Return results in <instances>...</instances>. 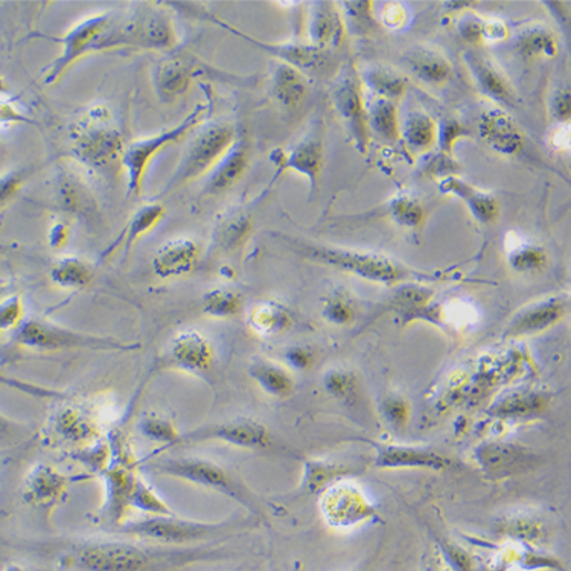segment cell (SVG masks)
<instances>
[{
    "label": "cell",
    "instance_id": "1",
    "mask_svg": "<svg viewBox=\"0 0 571 571\" xmlns=\"http://www.w3.org/2000/svg\"><path fill=\"white\" fill-rule=\"evenodd\" d=\"M211 552L201 548H154L127 541H84L61 554V564L76 571H180Z\"/></svg>",
    "mask_w": 571,
    "mask_h": 571
},
{
    "label": "cell",
    "instance_id": "2",
    "mask_svg": "<svg viewBox=\"0 0 571 571\" xmlns=\"http://www.w3.org/2000/svg\"><path fill=\"white\" fill-rule=\"evenodd\" d=\"M278 238L305 260L332 267V269L353 274V277L364 279V281L381 283L385 287H397L413 282V278H417V273L413 274L412 270L407 269L400 262L393 261L392 258L385 257V254L332 248V246L315 244V242L295 240V238L283 236H278Z\"/></svg>",
    "mask_w": 571,
    "mask_h": 571
},
{
    "label": "cell",
    "instance_id": "3",
    "mask_svg": "<svg viewBox=\"0 0 571 571\" xmlns=\"http://www.w3.org/2000/svg\"><path fill=\"white\" fill-rule=\"evenodd\" d=\"M69 141L73 158L94 171H104L118 160L121 162L126 150L124 136L114 124L109 107L102 104L89 107L72 124Z\"/></svg>",
    "mask_w": 571,
    "mask_h": 571
},
{
    "label": "cell",
    "instance_id": "4",
    "mask_svg": "<svg viewBox=\"0 0 571 571\" xmlns=\"http://www.w3.org/2000/svg\"><path fill=\"white\" fill-rule=\"evenodd\" d=\"M147 462V460H143ZM147 470L153 474L182 480L196 487L211 489L219 494L236 500L250 512L260 513V501L241 480L230 474L226 468L212 460L196 455H172V458L150 459Z\"/></svg>",
    "mask_w": 571,
    "mask_h": 571
},
{
    "label": "cell",
    "instance_id": "5",
    "mask_svg": "<svg viewBox=\"0 0 571 571\" xmlns=\"http://www.w3.org/2000/svg\"><path fill=\"white\" fill-rule=\"evenodd\" d=\"M241 525L240 521H221V523H207V521L179 519L172 515L147 517V519L126 521L119 533L134 537L136 540L158 542L170 548H188L200 542L216 540L228 535L230 530Z\"/></svg>",
    "mask_w": 571,
    "mask_h": 571
},
{
    "label": "cell",
    "instance_id": "6",
    "mask_svg": "<svg viewBox=\"0 0 571 571\" xmlns=\"http://www.w3.org/2000/svg\"><path fill=\"white\" fill-rule=\"evenodd\" d=\"M138 10L114 19L107 51L117 48H138L148 51H171L179 43L174 22L158 6L141 3Z\"/></svg>",
    "mask_w": 571,
    "mask_h": 571
},
{
    "label": "cell",
    "instance_id": "7",
    "mask_svg": "<svg viewBox=\"0 0 571 571\" xmlns=\"http://www.w3.org/2000/svg\"><path fill=\"white\" fill-rule=\"evenodd\" d=\"M16 340L24 348L42 352H133L141 349L139 343L122 342L113 337L88 334V332L71 330L43 319H30L20 324Z\"/></svg>",
    "mask_w": 571,
    "mask_h": 571
},
{
    "label": "cell",
    "instance_id": "8",
    "mask_svg": "<svg viewBox=\"0 0 571 571\" xmlns=\"http://www.w3.org/2000/svg\"><path fill=\"white\" fill-rule=\"evenodd\" d=\"M236 141V127L229 122L213 121L204 124L184 150L182 160L160 196L171 194L183 184L209 174Z\"/></svg>",
    "mask_w": 571,
    "mask_h": 571
},
{
    "label": "cell",
    "instance_id": "9",
    "mask_svg": "<svg viewBox=\"0 0 571 571\" xmlns=\"http://www.w3.org/2000/svg\"><path fill=\"white\" fill-rule=\"evenodd\" d=\"M209 112H211V98H208L204 104L203 102L197 104L194 110L180 124L126 146L121 158V167L124 168L127 174V192H129V196L138 197L141 194L148 167L151 166L156 156L162 153L172 143L182 141L184 136L203 126Z\"/></svg>",
    "mask_w": 571,
    "mask_h": 571
},
{
    "label": "cell",
    "instance_id": "10",
    "mask_svg": "<svg viewBox=\"0 0 571 571\" xmlns=\"http://www.w3.org/2000/svg\"><path fill=\"white\" fill-rule=\"evenodd\" d=\"M114 19H117V16L112 12H98V14L80 20V22L73 24L71 30L66 32L64 37L56 40L61 44V53L59 59L53 61L44 81L48 84H53L78 60L84 59L89 53L107 51V43H109Z\"/></svg>",
    "mask_w": 571,
    "mask_h": 571
},
{
    "label": "cell",
    "instance_id": "11",
    "mask_svg": "<svg viewBox=\"0 0 571 571\" xmlns=\"http://www.w3.org/2000/svg\"><path fill=\"white\" fill-rule=\"evenodd\" d=\"M332 104L347 126L353 146L360 154L368 156L371 147V131L368 126V104L360 73L351 63L340 66L331 89Z\"/></svg>",
    "mask_w": 571,
    "mask_h": 571
},
{
    "label": "cell",
    "instance_id": "12",
    "mask_svg": "<svg viewBox=\"0 0 571 571\" xmlns=\"http://www.w3.org/2000/svg\"><path fill=\"white\" fill-rule=\"evenodd\" d=\"M220 442L244 450H267L271 447L270 431L260 421L250 418H236L197 427L180 437L176 447L199 445V443Z\"/></svg>",
    "mask_w": 571,
    "mask_h": 571
},
{
    "label": "cell",
    "instance_id": "13",
    "mask_svg": "<svg viewBox=\"0 0 571 571\" xmlns=\"http://www.w3.org/2000/svg\"><path fill=\"white\" fill-rule=\"evenodd\" d=\"M212 20L217 24H220V27H223L224 30L241 37L242 40L261 49V51L277 57L281 63L293 66L294 69L301 71L305 77H328L331 76V72H334V76L339 72L340 66L337 63V57L332 51L312 47L310 43L260 42V40L252 39V37L236 30V28L229 27L228 23L221 22L219 19Z\"/></svg>",
    "mask_w": 571,
    "mask_h": 571
},
{
    "label": "cell",
    "instance_id": "14",
    "mask_svg": "<svg viewBox=\"0 0 571 571\" xmlns=\"http://www.w3.org/2000/svg\"><path fill=\"white\" fill-rule=\"evenodd\" d=\"M480 470L491 479H509L528 474L540 463V455L520 443L487 441L474 450Z\"/></svg>",
    "mask_w": 571,
    "mask_h": 571
},
{
    "label": "cell",
    "instance_id": "15",
    "mask_svg": "<svg viewBox=\"0 0 571 571\" xmlns=\"http://www.w3.org/2000/svg\"><path fill=\"white\" fill-rule=\"evenodd\" d=\"M213 364H216V349L211 340L196 330L177 332L159 361L162 369L200 377L211 372Z\"/></svg>",
    "mask_w": 571,
    "mask_h": 571
},
{
    "label": "cell",
    "instance_id": "16",
    "mask_svg": "<svg viewBox=\"0 0 571 571\" xmlns=\"http://www.w3.org/2000/svg\"><path fill=\"white\" fill-rule=\"evenodd\" d=\"M569 310L570 298L567 294H553L530 303L512 315L504 328L503 337L521 339V337L541 334L561 323L569 314Z\"/></svg>",
    "mask_w": 571,
    "mask_h": 571
},
{
    "label": "cell",
    "instance_id": "17",
    "mask_svg": "<svg viewBox=\"0 0 571 571\" xmlns=\"http://www.w3.org/2000/svg\"><path fill=\"white\" fill-rule=\"evenodd\" d=\"M104 479L106 500L101 519L110 528H121L126 523L127 512L131 509V494L139 475L134 467L124 459H119L101 472Z\"/></svg>",
    "mask_w": 571,
    "mask_h": 571
},
{
    "label": "cell",
    "instance_id": "18",
    "mask_svg": "<svg viewBox=\"0 0 571 571\" xmlns=\"http://www.w3.org/2000/svg\"><path fill=\"white\" fill-rule=\"evenodd\" d=\"M271 160L281 171L290 170L307 177L311 184V194H314L323 170V139L320 129L311 131L287 151H274Z\"/></svg>",
    "mask_w": 571,
    "mask_h": 571
},
{
    "label": "cell",
    "instance_id": "19",
    "mask_svg": "<svg viewBox=\"0 0 571 571\" xmlns=\"http://www.w3.org/2000/svg\"><path fill=\"white\" fill-rule=\"evenodd\" d=\"M375 467L380 470L447 471L454 467V462L430 448L385 443L377 445Z\"/></svg>",
    "mask_w": 571,
    "mask_h": 571
},
{
    "label": "cell",
    "instance_id": "20",
    "mask_svg": "<svg viewBox=\"0 0 571 571\" xmlns=\"http://www.w3.org/2000/svg\"><path fill=\"white\" fill-rule=\"evenodd\" d=\"M71 487V479L49 463H37L23 480L22 499L36 508L59 503Z\"/></svg>",
    "mask_w": 571,
    "mask_h": 571
},
{
    "label": "cell",
    "instance_id": "21",
    "mask_svg": "<svg viewBox=\"0 0 571 571\" xmlns=\"http://www.w3.org/2000/svg\"><path fill=\"white\" fill-rule=\"evenodd\" d=\"M479 134L492 150L507 158L519 154L524 147L523 133L503 109H489L482 113Z\"/></svg>",
    "mask_w": 571,
    "mask_h": 571
},
{
    "label": "cell",
    "instance_id": "22",
    "mask_svg": "<svg viewBox=\"0 0 571 571\" xmlns=\"http://www.w3.org/2000/svg\"><path fill=\"white\" fill-rule=\"evenodd\" d=\"M201 248L191 238H176L156 252L153 271L160 279L183 278L199 266Z\"/></svg>",
    "mask_w": 571,
    "mask_h": 571
},
{
    "label": "cell",
    "instance_id": "23",
    "mask_svg": "<svg viewBox=\"0 0 571 571\" xmlns=\"http://www.w3.org/2000/svg\"><path fill=\"white\" fill-rule=\"evenodd\" d=\"M462 57L472 78H474L475 84L487 97L501 106H515V90H513L504 73L492 63L491 59L471 48L467 49Z\"/></svg>",
    "mask_w": 571,
    "mask_h": 571
},
{
    "label": "cell",
    "instance_id": "24",
    "mask_svg": "<svg viewBox=\"0 0 571 571\" xmlns=\"http://www.w3.org/2000/svg\"><path fill=\"white\" fill-rule=\"evenodd\" d=\"M347 36L342 10L335 2H314L308 18V40L320 49L339 48Z\"/></svg>",
    "mask_w": 571,
    "mask_h": 571
},
{
    "label": "cell",
    "instance_id": "25",
    "mask_svg": "<svg viewBox=\"0 0 571 571\" xmlns=\"http://www.w3.org/2000/svg\"><path fill=\"white\" fill-rule=\"evenodd\" d=\"M322 507H327L324 515L337 524H351L368 519L371 515V504L361 494L360 489L335 484L323 495Z\"/></svg>",
    "mask_w": 571,
    "mask_h": 571
},
{
    "label": "cell",
    "instance_id": "26",
    "mask_svg": "<svg viewBox=\"0 0 571 571\" xmlns=\"http://www.w3.org/2000/svg\"><path fill=\"white\" fill-rule=\"evenodd\" d=\"M52 430L66 442H94L100 439L101 429L97 417L84 407L61 405L52 417Z\"/></svg>",
    "mask_w": 571,
    "mask_h": 571
},
{
    "label": "cell",
    "instance_id": "27",
    "mask_svg": "<svg viewBox=\"0 0 571 571\" xmlns=\"http://www.w3.org/2000/svg\"><path fill=\"white\" fill-rule=\"evenodd\" d=\"M439 188L445 194L458 197L467 204L472 219L482 224L495 223L500 216V203L491 192L472 187L458 176L445 177L439 180Z\"/></svg>",
    "mask_w": 571,
    "mask_h": 571
},
{
    "label": "cell",
    "instance_id": "28",
    "mask_svg": "<svg viewBox=\"0 0 571 571\" xmlns=\"http://www.w3.org/2000/svg\"><path fill=\"white\" fill-rule=\"evenodd\" d=\"M249 160L248 143L242 139H237L223 159L209 172L204 191L208 194L219 196L236 187L248 171Z\"/></svg>",
    "mask_w": 571,
    "mask_h": 571
},
{
    "label": "cell",
    "instance_id": "29",
    "mask_svg": "<svg viewBox=\"0 0 571 571\" xmlns=\"http://www.w3.org/2000/svg\"><path fill=\"white\" fill-rule=\"evenodd\" d=\"M194 63L184 57H171L154 72V88L160 100L171 102L182 97L196 77Z\"/></svg>",
    "mask_w": 571,
    "mask_h": 571
},
{
    "label": "cell",
    "instance_id": "30",
    "mask_svg": "<svg viewBox=\"0 0 571 571\" xmlns=\"http://www.w3.org/2000/svg\"><path fill=\"white\" fill-rule=\"evenodd\" d=\"M310 92V83L308 77L301 71L294 69L293 66L274 63L271 69V93L277 101L286 109H295L301 106Z\"/></svg>",
    "mask_w": 571,
    "mask_h": 571
},
{
    "label": "cell",
    "instance_id": "31",
    "mask_svg": "<svg viewBox=\"0 0 571 571\" xmlns=\"http://www.w3.org/2000/svg\"><path fill=\"white\" fill-rule=\"evenodd\" d=\"M404 61L410 71L425 84H443L453 76V64L437 49L413 47L405 53Z\"/></svg>",
    "mask_w": 571,
    "mask_h": 571
},
{
    "label": "cell",
    "instance_id": "32",
    "mask_svg": "<svg viewBox=\"0 0 571 571\" xmlns=\"http://www.w3.org/2000/svg\"><path fill=\"white\" fill-rule=\"evenodd\" d=\"M166 213L167 209L163 208L162 204H143L142 208H139L138 211L130 217L129 223H127L124 230H122L121 236L117 238V241L102 253V260L112 257L114 250L121 248V246H124L126 253L130 252L136 242L141 240L142 237H146L147 233H150L151 230L163 220Z\"/></svg>",
    "mask_w": 571,
    "mask_h": 571
},
{
    "label": "cell",
    "instance_id": "33",
    "mask_svg": "<svg viewBox=\"0 0 571 571\" xmlns=\"http://www.w3.org/2000/svg\"><path fill=\"white\" fill-rule=\"evenodd\" d=\"M401 139L418 154H429L438 147L439 124L429 113L413 110L401 122Z\"/></svg>",
    "mask_w": 571,
    "mask_h": 571
},
{
    "label": "cell",
    "instance_id": "34",
    "mask_svg": "<svg viewBox=\"0 0 571 571\" xmlns=\"http://www.w3.org/2000/svg\"><path fill=\"white\" fill-rule=\"evenodd\" d=\"M513 47L528 60L553 59L560 52L557 36L542 23H530L521 28L513 39Z\"/></svg>",
    "mask_w": 571,
    "mask_h": 571
},
{
    "label": "cell",
    "instance_id": "35",
    "mask_svg": "<svg viewBox=\"0 0 571 571\" xmlns=\"http://www.w3.org/2000/svg\"><path fill=\"white\" fill-rule=\"evenodd\" d=\"M249 373L267 395L279 400L293 395V375L283 365L267 359H254L250 364Z\"/></svg>",
    "mask_w": 571,
    "mask_h": 571
},
{
    "label": "cell",
    "instance_id": "36",
    "mask_svg": "<svg viewBox=\"0 0 571 571\" xmlns=\"http://www.w3.org/2000/svg\"><path fill=\"white\" fill-rule=\"evenodd\" d=\"M361 83L368 86L377 98L397 102L404 97L409 80L389 66L373 64L361 72Z\"/></svg>",
    "mask_w": 571,
    "mask_h": 571
},
{
    "label": "cell",
    "instance_id": "37",
    "mask_svg": "<svg viewBox=\"0 0 571 571\" xmlns=\"http://www.w3.org/2000/svg\"><path fill=\"white\" fill-rule=\"evenodd\" d=\"M252 228L253 223L248 213L230 211L217 221L213 242L224 252H236L248 241Z\"/></svg>",
    "mask_w": 571,
    "mask_h": 571
},
{
    "label": "cell",
    "instance_id": "38",
    "mask_svg": "<svg viewBox=\"0 0 571 571\" xmlns=\"http://www.w3.org/2000/svg\"><path fill=\"white\" fill-rule=\"evenodd\" d=\"M250 330L262 337L282 334L291 327L293 319L286 307L278 302H260L248 314Z\"/></svg>",
    "mask_w": 571,
    "mask_h": 571
},
{
    "label": "cell",
    "instance_id": "39",
    "mask_svg": "<svg viewBox=\"0 0 571 571\" xmlns=\"http://www.w3.org/2000/svg\"><path fill=\"white\" fill-rule=\"evenodd\" d=\"M368 126L371 136L375 134L385 142L401 139V119L397 102L373 98L368 104Z\"/></svg>",
    "mask_w": 571,
    "mask_h": 571
},
{
    "label": "cell",
    "instance_id": "40",
    "mask_svg": "<svg viewBox=\"0 0 571 571\" xmlns=\"http://www.w3.org/2000/svg\"><path fill=\"white\" fill-rule=\"evenodd\" d=\"M549 404L548 395L535 390L513 392L512 395L503 398L492 407L491 414L494 418H525L541 413Z\"/></svg>",
    "mask_w": 571,
    "mask_h": 571
},
{
    "label": "cell",
    "instance_id": "41",
    "mask_svg": "<svg viewBox=\"0 0 571 571\" xmlns=\"http://www.w3.org/2000/svg\"><path fill=\"white\" fill-rule=\"evenodd\" d=\"M51 279L60 289L83 290L92 283L93 270L80 258L64 257L53 264Z\"/></svg>",
    "mask_w": 571,
    "mask_h": 571
},
{
    "label": "cell",
    "instance_id": "42",
    "mask_svg": "<svg viewBox=\"0 0 571 571\" xmlns=\"http://www.w3.org/2000/svg\"><path fill=\"white\" fill-rule=\"evenodd\" d=\"M431 293L427 287L418 286V283H402L401 289L397 291L395 298H393V307L400 312L402 318H421L427 312V315L434 314L433 308H431Z\"/></svg>",
    "mask_w": 571,
    "mask_h": 571
},
{
    "label": "cell",
    "instance_id": "43",
    "mask_svg": "<svg viewBox=\"0 0 571 571\" xmlns=\"http://www.w3.org/2000/svg\"><path fill=\"white\" fill-rule=\"evenodd\" d=\"M139 431H141L143 437L150 439V441L163 443V447L160 448L159 451H167L170 450V448H174L177 441L182 437V433L177 430L171 419L158 413L143 414L141 422H139Z\"/></svg>",
    "mask_w": 571,
    "mask_h": 571
},
{
    "label": "cell",
    "instance_id": "44",
    "mask_svg": "<svg viewBox=\"0 0 571 571\" xmlns=\"http://www.w3.org/2000/svg\"><path fill=\"white\" fill-rule=\"evenodd\" d=\"M242 310V298L237 291L213 289L203 295V312L213 319L236 318Z\"/></svg>",
    "mask_w": 571,
    "mask_h": 571
},
{
    "label": "cell",
    "instance_id": "45",
    "mask_svg": "<svg viewBox=\"0 0 571 571\" xmlns=\"http://www.w3.org/2000/svg\"><path fill=\"white\" fill-rule=\"evenodd\" d=\"M389 216L401 228L418 229L425 221V209L414 197L401 194L390 201Z\"/></svg>",
    "mask_w": 571,
    "mask_h": 571
},
{
    "label": "cell",
    "instance_id": "46",
    "mask_svg": "<svg viewBox=\"0 0 571 571\" xmlns=\"http://www.w3.org/2000/svg\"><path fill=\"white\" fill-rule=\"evenodd\" d=\"M342 11L347 32L355 36H368L377 27V19L373 16V3L368 2H343L339 3Z\"/></svg>",
    "mask_w": 571,
    "mask_h": 571
},
{
    "label": "cell",
    "instance_id": "47",
    "mask_svg": "<svg viewBox=\"0 0 571 571\" xmlns=\"http://www.w3.org/2000/svg\"><path fill=\"white\" fill-rule=\"evenodd\" d=\"M509 266L519 273H537L548 264V253L541 246L532 244L528 240L521 242L519 248L507 253Z\"/></svg>",
    "mask_w": 571,
    "mask_h": 571
},
{
    "label": "cell",
    "instance_id": "48",
    "mask_svg": "<svg viewBox=\"0 0 571 571\" xmlns=\"http://www.w3.org/2000/svg\"><path fill=\"white\" fill-rule=\"evenodd\" d=\"M131 508L138 509L148 517L172 515L171 508L142 478L138 479L131 494Z\"/></svg>",
    "mask_w": 571,
    "mask_h": 571
},
{
    "label": "cell",
    "instance_id": "49",
    "mask_svg": "<svg viewBox=\"0 0 571 571\" xmlns=\"http://www.w3.org/2000/svg\"><path fill=\"white\" fill-rule=\"evenodd\" d=\"M78 180L72 177H64L63 184L60 188L61 204L66 211L84 213L92 207V200L83 187L77 183Z\"/></svg>",
    "mask_w": 571,
    "mask_h": 571
},
{
    "label": "cell",
    "instance_id": "50",
    "mask_svg": "<svg viewBox=\"0 0 571 571\" xmlns=\"http://www.w3.org/2000/svg\"><path fill=\"white\" fill-rule=\"evenodd\" d=\"M424 171L427 176L434 177V179H445V177L458 176L462 171L454 154L442 153V151H431L427 158Z\"/></svg>",
    "mask_w": 571,
    "mask_h": 571
},
{
    "label": "cell",
    "instance_id": "51",
    "mask_svg": "<svg viewBox=\"0 0 571 571\" xmlns=\"http://www.w3.org/2000/svg\"><path fill=\"white\" fill-rule=\"evenodd\" d=\"M483 22L484 19L474 12H465L458 20V34L463 42L471 44V47H480L483 44Z\"/></svg>",
    "mask_w": 571,
    "mask_h": 571
},
{
    "label": "cell",
    "instance_id": "52",
    "mask_svg": "<svg viewBox=\"0 0 571 571\" xmlns=\"http://www.w3.org/2000/svg\"><path fill=\"white\" fill-rule=\"evenodd\" d=\"M465 136H470V131L467 130L465 126L460 124L455 119H448L442 126L439 124V151L453 156L455 142L459 139L465 138Z\"/></svg>",
    "mask_w": 571,
    "mask_h": 571
},
{
    "label": "cell",
    "instance_id": "53",
    "mask_svg": "<svg viewBox=\"0 0 571 571\" xmlns=\"http://www.w3.org/2000/svg\"><path fill=\"white\" fill-rule=\"evenodd\" d=\"M323 315L332 323L347 324L352 322L355 310H353L352 303L347 298L334 294L324 303Z\"/></svg>",
    "mask_w": 571,
    "mask_h": 571
},
{
    "label": "cell",
    "instance_id": "54",
    "mask_svg": "<svg viewBox=\"0 0 571 571\" xmlns=\"http://www.w3.org/2000/svg\"><path fill=\"white\" fill-rule=\"evenodd\" d=\"M23 303L19 295H12L0 303V332L19 328L22 324Z\"/></svg>",
    "mask_w": 571,
    "mask_h": 571
},
{
    "label": "cell",
    "instance_id": "55",
    "mask_svg": "<svg viewBox=\"0 0 571 571\" xmlns=\"http://www.w3.org/2000/svg\"><path fill=\"white\" fill-rule=\"evenodd\" d=\"M550 114L558 124H570L571 93L569 88L558 89L549 102Z\"/></svg>",
    "mask_w": 571,
    "mask_h": 571
},
{
    "label": "cell",
    "instance_id": "56",
    "mask_svg": "<svg viewBox=\"0 0 571 571\" xmlns=\"http://www.w3.org/2000/svg\"><path fill=\"white\" fill-rule=\"evenodd\" d=\"M380 22L389 30L398 31L409 22V11L400 2H389L381 8Z\"/></svg>",
    "mask_w": 571,
    "mask_h": 571
},
{
    "label": "cell",
    "instance_id": "57",
    "mask_svg": "<svg viewBox=\"0 0 571 571\" xmlns=\"http://www.w3.org/2000/svg\"><path fill=\"white\" fill-rule=\"evenodd\" d=\"M30 430L14 419L0 413V443H18L28 437Z\"/></svg>",
    "mask_w": 571,
    "mask_h": 571
},
{
    "label": "cell",
    "instance_id": "58",
    "mask_svg": "<svg viewBox=\"0 0 571 571\" xmlns=\"http://www.w3.org/2000/svg\"><path fill=\"white\" fill-rule=\"evenodd\" d=\"M327 384L331 393H334L340 400H347L348 397H353V392H355V381L347 372L328 373Z\"/></svg>",
    "mask_w": 571,
    "mask_h": 571
},
{
    "label": "cell",
    "instance_id": "59",
    "mask_svg": "<svg viewBox=\"0 0 571 571\" xmlns=\"http://www.w3.org/2000/svg\"><path fill=\"white\" fill-rule=\"evenodd\" d=\"M511 37V28L501 19H484L483 44L504 42Z\"/></svg>",
    "mask_w": 571,
    "mask_h": 571
},
{
    "label": "cell",
    "instance_id": "60",
    "mask_svg": "<svg viewBox=\"0 0 571 571\" xmlns=\"http://www.w3.org/2000/svg\"><path fill=\"white\" fill-rule=\"evenodd\" d=\"M570 124H558L554 126L548 134V143L550 148L557 151H569L570 150Z\"/></svg>",
    "mask_w": 571,
    "mask_h": 571
},
{
    "label": "cell",
    "instance_id": "61",
    "mask_svg": "<svg viewBox=\"0 0 571 571\" xmlns=\"http://www.w3.org/2000/svg\"><path fill=\"white\" fill-rule=\"evenodd\" d=\"M69 237H71V232H69L68 223L59 221V223L52 226L51 233H49V241H51L53 249H61L68 244Z\"/></svg>",
    "mask_w": 571,
    "mask_h": 571
},
{
    "label": "cell",
    "instance_id": "62",
    "mask_svg": "<svg viewBox=\"0 0 571 571\" xmlns=\"http://www.w3.org/2000/svg\"><path fill=\"white\" fill-rule=\"evenodd\" d=\"M20 182H22V176L16 174V172L0 179V204L6 203L18 191Z\"/></svg>",
    "mask_w": 571,
    "mask_h": 571
},
{
    "label": "cell",
    "instance_id": "63",
    "mask_svg": "<svg viewBox=\"0 0 571 571\" xmlns=\"http://www.w3.org/2000/svg\"><path fill=\"white\" fill-rule=\"evenodd\" d=\"M384 409L385 417H388L393 424H402V419L407 417L404 402L390 398L388 402H384Z\"/></svg>",
    "mask_w": 571,
    "mask_h": 571
},
{
    "label": "cell",
    "instance_id": "64",
    "mask_svg": "<svg viewBox=\"0 0 571 571\" xmlns=\"http://www.w3.org/2000/svg\"><path fill=\"white\" fill-rule=\"evenodd\" d=\"M6 571H27V570H24L23 567L11 564V565L7 567Z\"/></svg>",
    "mask_w": 571,
    "mask_h": 571
}]
</instances>
